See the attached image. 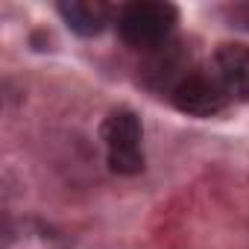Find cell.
Returning <instances> with one entry per match:
<instances>
[{
	"label": "cell",
	"mask_w": 249,
	"mask_h": 249,
	"mask_svg": "<svg viewBox=\"0 0 249 249\" xmlns=\"http://www.w3.org/2000/svg\"><path fill=\"white\" fill-rule=\"evenodd\" d=\"M114 27L126 47L153 53L173 41V33L179 27V9L164 0H138V3H126L117 9Z\"/></svg>",
	"instance_id": "6da1fadb"
},
{
	"label": "cell",
	"mask_w": 249,
	"mask_h": 249,
	"mask_svg": "<svg viewBox=\"0 0 249 249\" xmlns=\"http://www.w3.org/2000/svg\"><path fill=\"white\" fill-rule=\"evenodd\" d=\"M100 138L111 173L135 176L144 170V126L132 108L108 111L100 126Z\"/></svg>",
	"instance_id": "7a4b0ae2"
},
{
	"label": "cell",
	"mask_w": 249,
	"mask_h": 249,
	"mask_svg": "<svg viewBox=\"0 0 249 249\" xmlns=\"http://www.w3.org/2000/svg\"><path fill=\"white\" fill-rule=\"evenodd\" d=\"M170 103H173V108H179L182 114H188V117H199V120H205V117H217V114H223L231 103H229V97L220 91V85L214 82V76L208 73V68H205V62L202 65H191L188 68V73L170 88Z\"/></svg>",
	"instance_id": "3957f363"
},
{
	"label": "cell",
	"mask_w": 249,
	"mask_h": 249,
	"mask_svg": "<svg viewBox=\"0 0 249 249\" xmlns=\"http://www.w3.org/2000/svg\"><path fill=\"white\" fill-rule=\"evenodd\" d=\"M208 73L229 97V103H249V44L223 41L205 59Z\"/></svg>",
	"instance_id": "277c9868"
},
{
	"label": "cell",
	"mask_w": 249,
	"mask_h": 249,
	"mask_svg": "<svg viewBox=\"0 0 249 249\" xmlns=\"http://www.w3.org/2000/svg\"><path fill=\"white\" fill-rule=\"evenodd\" d=\"M0 249H71V243L56 226L38 217H21L6 223Z\"/></svg>",
	"instance_id": "5b68a950"
},
{
	"label": "cell",
	"mask_w": 249,
	"mask_h": 249,
	"mask_svg": "<svg viewBox=\"0 0 249 249\" xmlns=\"http://www.w3.org/2000/svg\"><path fill=\"white\" fill-rule=\"evenodd\" d=\"M62 21L82 38L100 36L108 24H114L117 9L103 0H71V3H59Z\"/></svg>",
	"instance_id": "8992f818"
},
{
	"label": "cell",
	"mask_w": 249,
	"mask_h": 249,
	"mask_svg": "<svg viewBox=\"0 0 249 249\" xmlns=\"http://www.w3.org/2000/svg\"><path fill=\"white\" fill-rule=\"evenodd\" d=\"M234 18H240V21L249 27V6H237V9H234Z\"/></svg>",
	"instance_id": "52a82bcc"
}]
</instances>
